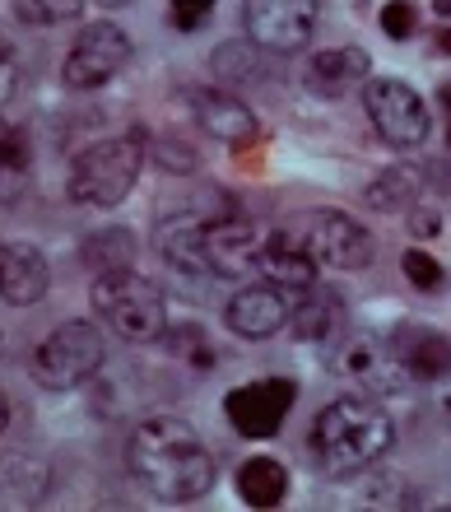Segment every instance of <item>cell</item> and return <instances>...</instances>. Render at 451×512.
Here are the masks:
<instances>
[{
	"instance_id": "cell-1",
	"label": "cell",
	"mask_w": 451,
	"mask_h": 512,
	"mask_svg": "<svg viewBox=\"0 0 451 512\" xmlns=\"http://www.w3.org/2000/svg\"><path fill=\"white\" fill-rule=\"evenodd\" d=\"M131 475L163 503H196L214 489V457L191 424L173 415H154L126 443Z\"/></svg>"
},
{
	"instance_id": "cell-2",
	"label": "cell",
	"mask_w": 451,
	"mask_h": 512,
	"mask_svg": "<svg viewBox=\"0 0 451 512\" xmlns=\"http://www.w3.org/2000/svg\"><path fill=\"white\" fill-rule=\"evenodd\" d=\"M396 443V424L377 396H340L312 419V452L331 475L372 471Z\"/></svg>"
},
{
	"instance_id": "cell-3",
	"label": "cell",
	"mask_w": 451,
	"mask_h": 512,
	"mask_svg": "<svg viewBox=\"0 0 451 512\" xmlns=\"http://www.w3.org/2000/svg\"><path fill=\"white\" fill-rule=\"evenodd\" d=\"M145 168V140L140 135H107V140H93L75 154L70 163V201L89 205V210H117L126 196H131L135 177Z\"/></svg>"
},
{
	"instance_id": "cell-4",
	"label": "cell",
	"mask_w": 451,
	"mask_h": 512,
	"mask_svg": "<svg viewBox=\"0 0 451 512\" xmlns=\"http://www.w3.org/2000/svg\"><path fill=\"white\" fill-rule=\"evenodd\" d=\"M93 312L98 322H107L121 340L131 345H154L168 331V303H163V289L135 270H107V275H93Z\"/></svg>"
},
{
	"instance_id": "cell-5",
	"label": "cell",
	"mask_w": 451,
	"mask_h": 512,
	"mask_svg": "<svg viewBox=\"0 0 451 512\" xmlns=\"http://www.w3.org/2000/svg\"><path fill=\"white\" fill-rule=\"evenodd\" d=\"M107 340L93 322H61L52 336L33 350V382L42 391H75L103 368Z\"/></svg>"
},
{
	"instance_id": "cell-6",
	"label": "cell",
	"mask_w": 451,
	"mask_h": 512,
	"mask_svg": "<svg viewBox=\"0 0 451 512\" xmlns=\"http://www.w3.org/2000/svg\"><path fill=\"white\" fill-rule=\"evenodd\" d=\"M293 238L312 252L317 266H335V270H363L377 252L372 233L363 229L354 215H340V210H307L289 224Z\"/></svg>"
},
{
	"instance_id": "cell-7",
	"label": "cell",
	"mask_w": 451,
	"mask_h": 512,
	"mask_svg": "<svg viewBox=\"0 0 451 512\" xmlns=\"http://www.w3.org/2000/svg\"><path fill=\"white\" fill-rule=\"evenodd\" d=\"M363 112L372 131L382 135L391 149H419L428 135V108L405 80L391 75H368L363 80Z\"/></svg>"
},
{
	"instance_id": "cell-8",
	"label": "cell",
	"mask_w": 451,
	"mask_h": 512,
	"mask_svg": "<svg viewBox=\"0 0 451 512\" xmlns=\"http://www.w3.org/2000/svg\"><path fill=\"white\" fill-rule=\"evenodd\" d=\"M126 61H131V33L98 19V24L80 28L61 75H66L70 89H103V84H112L126 70Z\"/></svg>"
},
{
	"instance_id": "cell-9",
	"label": "cell",
	"mask_w": 451,
	"mask_h": 512,
	"mask_svg": "<svg viewBox=\"0 0 451 512\" xmlns=\"http://www.w3.org/2000/svg\"><path fill=\"white\" fill-rule=\"evenodd\" d=\"M293 401H298V382L293 378H252L224 396V415L242 438L261 443V438H275L279 433Z\"/></svg>"
},
{
	"instance_id": "cell-10",
	"label": "cell",
	"mask_w": 451,
	"mask_h": 512,
	"mask_svg": "<svg viewBox=\"0 0 451 512\" xmlns=\"http://www.w3.org/2000/svg\"><path fill=\"white\" fill-rule=\"evenodd\" d=\"M317 14L321 0H247L242 24L247 38L266 52H303L317 33Z\"/></svg>"
},
{
	"instance_id": "cell-11",
	"label": "cell",
	"mask_w": 451,
	"mask_h": 512,
	"mask_svg": "<svg viewBox=\"0 0 451 512\" xmlns=\"http://www.w3.org/2000/svg\"><path fill=\"white\" fill-rule=\"evenodd\" d=\"M182 98H186V108H191V122L210 135V140H219V145L252 149L261 140V122H256V112L238 94L214 89V84H191V89H182Z\"/></svg>"
},
{
	"instance_id": "cell-12",
	"label": "cell",
	"mask_w": 451,
	"mask_h": 512,
	"mask_svg": "<svg viewBox=\"0 0 451 512\" xmlns=\"http://www.w3.org/2000/svg\"><path fill=\"white\" fill-rule=\"evenodd\" d=\"M335 373L349 382H359L368 396H400V391L410 387V373L405 364L396 359L391 350V340H377V336H349L340 340V350H335Z\"/></svg>"
},
{
	"instance_id": "cell-13",
	"label": "cell",
	"mask_w": 451,
	"mask_h": 512,
	"mask_svg": "<svg viewBox=\"0 0 451 512\" xmlns=\"http://www.w3.org/2000/svg\"><path fill=\"white\" fill-rule=\"evenodd\" d=\"M289 294H293V289L270 284V280L238 289V294L228 298V308H224L228 331H233V336H242V340H270L279 326L293 317Z\"/></svg>"
},
{
	"instance_id": "cell-14",
	"label": "cell",
	"mask_w": 451,
	"mask_h": 512,
	"mask_svg": "<svg viewBox=\"0 0 451 512\" xmlns=\"http://www.w3.org/2000/svg\"><path fill=\"white\" fill-rule=\"evenodd\" d=\"M261 243H266V233L247 224L242 215L205 219V270L214 280H238V275L256 270Z\"/></svg>"
},
{
	"instance_id": "cell-15",
	"label": "cell",
	"mask_w": 451,
	"mask_h": 512,
	"mask_svg": "<svg viewBox=\"0 0 451 512\" xmlns=\"http://www.w3.org/2000/svg\"><path fill=\"white\" fill-rule=\"evenodd\" d=\"M52 289L47 252L33 243H0V298L10 308H33Z\"/></svg>"
},
{
	"instance_id": "cell-16",
	"label": "cell",
	"mask_w": 451,
	"mask_h": 512,
	"mask_svg": "<svg viewBox=\"0 0 451 512\" xmlns=\"http://www.w3.org/2000/svg\"><path fill=\"white\" fill-rule=\"evenodd\" d=\"M391 350H396V359L405 364V373L419 382H438L451 373V340L442 336L438 326H424V322L396 326Z\"/></svg>"
},
{
	"instance_id": "cell-17",
	"label": "cell",
	"mask_w": 451,
	"mask_h": 512,
	"mask_svg": "<svg viewBox=\"0 0 451 512\" xmlns=\"http://www.w3.org/2000/svg\"><path fill=\"white\" fill-rule=\"evenodd\" d=\"M256 270H261V280L284 284V289H312L317 284V261L293 238V229L266 233V243L256 252Z\"/></svg>"
},
{
	"instance_id": "cell-18",
	"label": "cell",
	"mask_w": 451,
	"mask_h": 512,
	"mask_svg": "<svg viewBox=\"0 0 451 512\" xmlns=\"http://www.w3.org/2000/svg\"><path fill=\"white\" fill-rule=\"evenodd\" d=\"M159 252L163 261L182 275H210L205 270V215L200 210H186V215H173L159 224Z\"/></svg>"
},
{
	"instance_id": "cell-19",
	"label": "cell",
	"mask_w": 451,
	"mask_h": 512,
	"mask_svg": "<svg viewBox=\"0 0 451 512\" xmlns=\"http://www.w3.org/2000/svg\"><path fill=\"white\" fill-rule=\"evenodd\" d=\"M372 75V61L363 47H331L307 61V89H317L326 98H340L349 84H359Z\"/></svg>"
},
{
	"instance_id": "cell-20",
	"label": "cell",
	"mask_w": 451,
	"mask_h": 512,
	"mask_svg": "<svg viewBox=\"0 0 451 512\" xmlns=\"http://www.w3.org/2000/svg\"><path fill=\"white\" fill-rule=\"evenodd\" d=\"M238 494L247 508H279L289 494V471L275 457H247L238 466Z\"/></svg>"
},
{
	"instance_id": "cell-21",
	"label": "cell",
	"mask_w": 451,
	"mask_h": 512,
	"mask_svg": "<svg viewBox=\"0 0 451 512\" xmlns=\"http://www.w3.org/2000/svg\"><path fill=\"white\" fill-rule=\"evenodd\" d=\"M419 196H424V168H414V163L382 168L372 177V187L363 191V201L372 210H410V205H419Z\"/></svg>"
},
{
	"instance_id": "cell-22",
	"label": "cell",
	"mask_w": 451,
	"mask_h": 512,
	"mask_svg": "<svg viewBox=\"0 0 451 512\" xmlns=\"http://www.w3.org/2000/svg\"><path fill=\"white\" fill-rule=\"evenodd\" d=\"M340 312H345V303H340V294L335 289H307V298L298 303V312H293V336H298V345H317V340L335 336V322H340Z\"/></svg>"
},
{
	"instance_id": "cell-23",
	"label": "cell",
	"mask_w": 451,
	"mask_h": 512,
	"mask_svg": "<svg viewBox=\"0 0 451 512\" xmlns=\"http://www.w3.org/2000/svg\"><path fill=\"white\" fill-rule=\"evenodd\" d=\"M33 177V149L19 126L0 122V201H19Z\"/></svg>"
},
{
	"instance_id": "cell-24",
	"label": "cell",
	"mask_w": 451,
	"mask_h": 512,
	"mask_svg": "<svg viewBox=\"0 0 451 512\" xmlns=\"http://www.w3.org/2000/svg\"><path fill=\"white\" fill-rule=\"evenodd\" d=\"M131 261H135V238L126 229H98L80 243V266H89L93 275L131 270Z\"/></svg>"
},
{
	"instance_id": "cell-25",
	"label": "cell",
	"mask_w": 451,
	"mask_h": 512,
	"mask_svg": "<svg viewBox=\"0 0 451 512\" xmlns=\"http://www.w3.org/2000/svg\"><path fill=\"white\" fill-rule=\"evenodd\" d=\"M163 340H168V354L173 359H182L191 373H210L214 364H219V350H214V336L205 331L200 322H177L163 331Z\"/></svg>"
},
{
	"instance_id": "cell-26",
	"label": "cell",
	"mask_w": 451,
	"mask_h": 512,
	"mask_svg": "<svg viewBox=\"0 0 451 512\" xmlns=\"http://www.w3.org/2000/svg\"><path fill=\"white\" fill-rule=\"evenodd\" d=\"M363 475V471H359ZM354 489V499H340V503H359V508H410L414 494L400 475H363Z\"/></svg>"
},
{
	"instance_id": "cell-27",
	"label": "cell",
	"mask_w": 451,
	"mask_h": 512,
	"mask_svg": "<svg viewBox=\"0 0 451 512\" xmlns=\"http://www.w3.org/2000/svg\"><path fill=\"white\" fill-rule=\"evenodd\" d=\"M24 471V457H10L5 466H0V499L5 503H38L42 494H47V466H28V475H19Z\"/></svg>"
},
{
	"instance_id": "cell-28",
	"label": "cell",
	"mask_w": 451,
	"mask_h": 512,
	"mask_svg": "<svg viewBox=\"0 0 451 512\" xmlns=\"http://www.w3.org/2000/svg\"><path fill=\"white\" fill-rule=\"evenodd\" d=\"M14 14L33 28H56V24H75L84 10V0H10Z\"/></svg>"
},
{
	"instance_id": "cell-29",
	"label": "cell",
	"mask_w": 451,
	"mask_h": 512,
	"mask_svg": "<svg viewBox=\"0 0 451 512\" xmlns=\"http://www.w3.org/2000/svg\"><path fill=\"white\" fill-rule=\"evenodd\" d=\"M400 270H405V280L414 284V289H424V294H442L447 289V270H442L438 256L419 252V247H410V252L400 256Z\"/></svg>"
},
{
	"instance_id": "cell-30",
	"label": "cell",
	"mask_w": 451,
	"mask_h": 512,
	"mask_svg": "<svg viewBox=\"0 0 451 512\" xmlns=\"http://www.w3.org/2000/svg\"><path fill=\"white\" fill-rule=\"evenodd\" d=\"M377 24H382L386 38H414V28H419V10H414V0H386L382 10H377Z\"/></svg>"
},
{
	"instance_id": "cell-31",
	"label": "cell",
	"mask_w": 451,
	"mask_h": 512,
	"mask_svg": "<svg viewBox=\"0 0 451 512\" xmlns=\"http://www.w3.org/2000/svg\"><path fill=\"white\" fill-rule=\"evenodd\" d=\"M214 0H168V19H173L182 33H196V28L210 24Z\"/></svg>"
},
{
	"instance_id": "cell-32",
	"label": "cell",
	"mask_w": 451,
	"mask_h": 512,
	"mask_svg": "<svg viewBox=\"0 0 451 512\" xmlns=\"http://www.w3.org/2000/svg\"><path fill=\"white\" fill-rule=\"evenodd\" d=\"M19 89H24V61H19L14 47L0 42V108H10Z\"/></svg>"
},
{
	"instance_id": "cell-33",
	"label": "cell",
	"mask_w": 451,
	"mask_h": 512,
	"mask_svg": "<svg viewBox=\"0 0 451 512\" xmlns=\"http://www.w3.org/2000/svg\"><path fill=\"white\" fill-rule=\"evenodd\" d=\"M410 233H419V238H438V215L433 210H419V205H410V224H405Z\"/></svg>"
},
{
	"instance_id": "cell-34",
	"label": "cell",
	"mask_w": 451,
	"mask_h": 512,
	"mask_svg": "<svg viewBox=\"0 0 451 512\" xmlns=\"http://www.w3.org/2000/svg\"><path fill=\"white\" fill-rule=\"evenodd\" d=\"M433 387H438V410H442V419L451 424V373H447V378H438Z\"/></svg>"
},
{
	"instance_id": "cell-35",
	"label": "cell",
	"mask_w": 451,
	"mask_h": 512,
	"mask_svg": "<svg viewBox=\"0 0 451 512\" xmlns=\"http://www.w3.org/2000/svg\"><path fill=\"white\" fill-rule=\"evenodd\" d=\"M438 98H442V108H447V145H451V84H442Z\"/></svg>"
},
{
	"instance_id": "cell-36",
	"label": "cell",
	"mask_w": 451,
	"mask_h": 512,
	"mask_svg": "<svg viewBox=\"0 0 451 512\" xmlns=\"http://www.w3.org/2000/svg\"><path fill=\"white\" fill-rule=\"evenodd\" d=\"M438 52H442V56H451V24H442V28H438Z\"/></svg>"
},
{
	"instance_id": "cell-37",
	"label": "cell",
	"mask_w": 451,
	"mask_h": 512,
	"mask_svg": "<svg viewBox=\"0 0 451 512\" xmlns=\"http://www.w3.org/2000/svg\"><path fill=\"white\" fill-rule=\"evenodd\" d=\"M433 10H438L442 24H451V0H433Z\"/></svg>"
},
{
	"instance_id": "cell-38",
	"label": "cell",
	"mask_w": 451,
	"mask_h": 512,
	"mask_svg": "<svg viewBox=\"0 0 451 512\" xmlns=\"http://www.w3.org/2000/svg\"><path fill=\"white\" fill-rule=\"evenodd\" d=\"M5 424H10V401H5V391H0V433H5Z\"/></svg>"
},
{
	"instance_id": "cell-39",
	"label": "cell",
	"mask_w": 451,
	"mask_h": 512,
	"mask_svg": "<svg viewBox=\"0 0 451 512\" xmlns=\"http://www.w3.org/2000/svg\"><path fill=\"white\" fill-rule=\"evenodd\" d=\"M98 5H107V10H121V5H131V0H98Z\"/></svg>"
}]
</instances>
